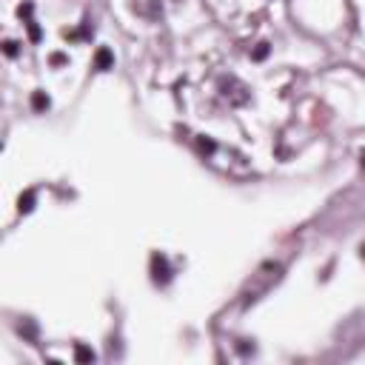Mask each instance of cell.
Listing matches in <instances>:
<instances>
[{
  "instance_id": "cell-1",
  "label": "cell",
  "mask_w": 365,
  "mask_h": 365,
  "mask_svg": "<svg viewBox=\"0 0 365 365\" xmlns=\"http://www.w3.org/2000/svg\"><path fill=\"white\" fill-rule=\"evenodd\" d=\"M97 69H111V52H108V49H100L97 52Z\"/></svg>"
},
{
  "instance_id": "cell-4",
  "label": "cell",
  "mask_w": 365,
  "mask_h": 365,
  "mask_svg": "<svg viewBox=\"0 0 365 365\" xmlns=\"http://www.w3.org/2000/svg\"><path fill=\"white\" fill-rule=\"evenodd\" d=\"M77 359H80V362H91V359H94V354H91L89 348H77Z\"/></svg>"
},
{
  "instance_id": "cell-6",
  "label": "cell",
  "mask_w": 365,
  "mask_h": 365,
  "mask_svg": "<svg viewBox=\"0 0 365 365\" xmlns=\"http://www.w3.org/2000/svg\"><path fill=\"white\" fill-rule=\"evenodd\" d=\"M6 46V54H18V43H3Z\"/></svg>"
},
{
  "instance_id": "cell-5",
  "label": "cell",
  "mask_w": 365,
  "mask_h": 365,
  "mask_svg": "<svg viewBox=\"0 0 365 365\" xmlns=\"http://www.w3.org/2000/svg\"><path fill=\"white\" fill-rule=\"evenodd\" d=\"M266 54H268V43H260V49H257V54H254V57L260 60V57H266Z\"/></svg>"
},
{
  "instance_id": "cell-3",
  "label": "cell",
  "mask_w": 365,
  "mask_h": 365,
  "mask_svg": "<svg viewBox=\"0 0 365 365\" xmlns=\"http://www.w3.org/2000/svg\"><path fill=\"white\" fill-rule=\"evenodd\" d=\"M32 103H35V108H46L49 106V97H46L43 91H37L35 97H32Z\"/></svg>"
},
{
  "instance_id": "cell-2",
  "label": "cell",
  "mask_w": 365,
  "mask_h": 365,
  "mask_svg": "<svg viewBox=\"0 0 365 365\" xmlns=\"http://www.w3.org/2000/svg\"><path fill=\"white\" fill-rule=\"evenodd\" d=\"M32 203H35V194H32V191H26V197H20V205H18V208H20V211H32V208H35Z\"/></svg>"
}]
</instances>
